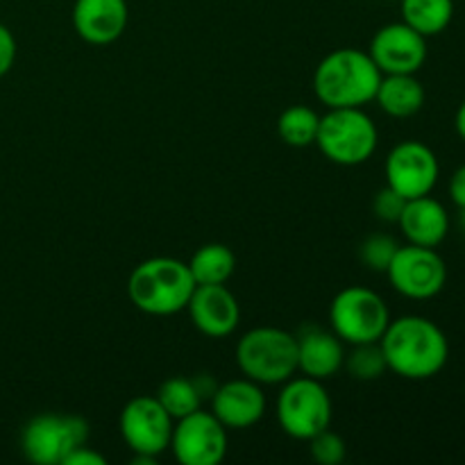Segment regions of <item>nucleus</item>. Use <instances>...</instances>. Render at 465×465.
<instances>
[{
  "mask_svg": "<svg viewBox=\"0 0 465 465\" xmlns=\"http://www.w3.org/2000/svg\"><path fill=\"white\" fill-rule=\"evenodd\" d=\"M389 371L404 380H431L450 359L445 331L425 316H402L389 322L380 341Z\"/></svg>",
  "mask_w": 465,
  "mask_h": 465,
  "instance_id": "nucleus-1",
  "label": "nucleus"
},
{
  "mask_svg": "<svg viewBox=\"0 0 465 465\" xmlns=\"http://www.w3.org/2000/svg\"><path fill=\"white\" fill-rule=\"evenodd\" d=\"M384 73L372 57L357 48H339L327 54L313 73L316 98L330 109L366 107L380 89Z\"/></svg>",
  "mask_w": 465,
  "mask_h": 465,
  "instance_id": "nucleus-2",
  "label": "nucleus"
},
{
  "mask_svg": "<svg viewBox=\"0 0 465 465\" xmlns=\"http://www.w3.org/2000/svg\"><path fill=\"white\" fill-rule=\"evenodd\" d=\"M189 263L173 257H154L141 262L127 282L132 304L150 316H171L184 312L195 291Z\"/></svg>",
  "mask_w": 465,
  "mask_h": 465,
  "instance_id": "nucleus-3",
  "label": "nucleus"
},
{
  "mask_svg": "<svg viewBox=\"0 0 465 465\" xmlns=\"http://www.w3.org/2000/svg\"><path fill=\"white\" fill-rule=\"evenodd\" d=\"M236 363L257 384H284L298 372V341L280 327H254L241 336Z\"/></svg>",
  "mask_w": 465,
  "mask_h": 465,
  "instance_id": "nucleus-4",
  "label": "nucleus"
},
{
  "mask_svg": "<svg viewBox=\"0 0 465 465\" xmlns=\"http://www.w3.org/2000/svg\"><path fill=\"white\" fill-rule=\"evenodd\" d=\"M380 132L363 107L330 109L321 116L316 145L330 162L339 166H357L375 154Z\"/></svg>",
  "mask_w": 465,
  "mask_h": 465,
  "instance_id": "nucleus-5",
  "label": "nucleus"
},
{
  "mask_svg": "<svg viewBox=\"0 0 465 465\" xmlns=\"http://www.w3.org/2000/svg\"><path fill=\"white\" fill-rule=\"evenodd\" d=\"M277 422L282 431L295 440H309L331 422V398L321 380L298 377L286 380L277 395Z\"/></svg>",
  "mask_w": 465,
  "mask_h": 465,
  "instance_id": "nucleus-6",
  "label": "nucleus"
},
{
  "mask_svg": "<svg viewBox=\"0 0 465 465\" xmlns=\"http://www.w3.org/2000/svg\"><path fill=\"white\" fill-rule=\"evenodd\" d=\"M330 322L331 331L343 343H377L389 327L391 312L377 291L366 286H348L331 300Z\"/></svg>",
  "mask_w": 465,
  "mask_h": 465,
  "instance_id": "nucleus-7",
  "label": "nucleus"
},
{
  "mask_svg": "<svg viewBox=\"0 0 465 465\" xmlns=\"http://www.w3.org/2000/svg\"><path fill=\"white\" fill-rule=\"evenodd\" d=\"M89 440V422L80 416L41 413L21 431V450L36 465H62L75 448Z\"/></svg>",
  "mask_w": 465,
  "mask_h": 465,
  "instance_id": "nucleus-8",
  "label": "nucleus"
},
{
  "mask_svg": "<svg viewBox=\"0 0 465 465\" xmlns=\"http://www.w3.org/2000/svg\"><path fill=\"white\" fill-rule=\"evenodd\" d=\"M391 286L409 300H431L445 289L448 266L436 248L422 245H400L386 271Z\"/></svg>",
  "mask_w": 465,
  "mask_h": 465,
  "instance_id": "nucleus-9",
  "label": "nucleus"
},
{
  "mask_svg": "<svg viewBox=\"0 0 465 465\" xmlns=\"http://www.w3.org/2000/svg\"><path fill=\"white\" fill-rule=\"evenodd\" d=\"M121 436L134 454L157 459L171 448L175 420L168 416L157 395H141L130 400L121 411Z\"/></svg>",
  "mask_w": 465,
  "mask_h": 465,
  "instance_id": "nucleus-10",
  "label": "nucleus"
},
{
  "mask_svg": "<svg viewBox=\"0 0 465 465\" xmlns=\"http://www.w3.org/2000/svg\"><path fill=\"white\" fill-rule=\"evenodd\" d=\"M386 184L407 200L430 195L439 184L440 163L434 150L416 139L402 141L389 153L384 163Z\"/></svg>",
  "mask_w": 465,
  "mask_h": 465,
  "instance_id": "nucleus-11",
  "label": "nucleus"
},
{
  "mask_svg": "<svg viewBox=\"0 0 465 465\" xmlns=\"http://www.w3.org/2000/svg\"><path fill=\"white\" fill-rule=\"evenodd\" d=\"M171 450L182 465H218L227 454V430L212 411L198 409L175 420Z\"/></svg>",
  "mask_w": 465,
  "mask_h": 465,
  "instance_id": "nucleus-12",
  "label": "nucleus"
},
{
  "mask_svg": "<svg viewBox=\"0 0 465 465\" xmlns=\"http://www.w3.org/2000/svg\"><path fill=\"white\" fill-rule=\"evenodd\" d=\"M368 54L384 75H416L427 62V36L404 21L389 23L375 32Z\"/></svg>",
  "mask_w": 465,
  "mask_h": 465,
  "instance_id": "nucleus-13",
  "label": "nucleus"
},
{
  "mask_svg": "<svg viewBox=\"0 0 465 465\" xmlns=\"http://www.w3.org/2000/svg\"><path fill=\"white\" fill-rule=\"evenodd\" d=\"M191 322L209 339H225L239 327L241 307L236 295L225 284H198L189 304Z\"/></svg>",
  "mask_w": 465,
  "mask_h": 465,
  "instance_id": "nucleus-14",
  "label": "nucleus"
},
{
  "mask_svg": "<svg viewBox=\"0 0 465 465\" xmlns=\"http://www.w3.org/2000/svg\"><path fill=\"white\" fill-rule=\"evenodd\" d=\"M209 402H212V413L225 430H248L257 425L266 413V395L262 384L248 377L221 384Z\"/></svg>",
  "mask_w": 465,
  "mask_h": 465,
  "instance_id": "nucleus-15",
  "label": "nucleus"
},
{
  "mask_svg": "<svg viewBox=\"0 0 465 465\" xmlns=\"http://www.w3.org/2000/svg\"><path fill=\"white\" fill-rule=\"evenodd\" d=\"M127 18V0H75L73 5V27L86 44H114L125 32Z\"/></svg>",
  "mask_w": 465,
  "mask_h": 465,
  "instance_id": "nucleus-16",
  "label": "nucleus"
},
{
  "mask_svg": "<svg viewBox=\"0 0 465 465\" xmlns=\"http://www.w3.org/2000/svg\"><path fill=\"white\" fill-rule=\"evenodd\" d=\"M298 341V371L313 380H330L343 368V341L318 325H309L295 336Z\"/></svg>",
  "mask_w": 465,
  "mask_h": 465,
  "instance_id": "nucleus-17",
  "label": "nucleus"
},
{
  "mask_svg": "<svg viewBox=\"0 0 465 465\" xmlns=\"http://www.w3.org/2000/svg\"><path fill=\"white\" fill-rule=\"evenodd\" d=\"M398 225L409 243L439 248L450 234V213L440 200L431 198V193L420 195V198L407 200Z\"/></svg>",
  "mask_w": 465,
  "mask_h": 465,
  "instance_id": "nucleus-18",
  "label": "nucleus"
},
{
  "mask_svg": "<svg viewBox=\"0 0 465 465\" xmlns=\"http://www.w3.org/2000/svg\"><path fill=\"white\" fill-rule=\"evenodd\" d=\"M425 86L416 75H384L377 89L375 100L380 103L381 112L393 118H411L425 104Z\"/></svg>",
  "mask_w": 465,
  "mask_h": 465,
  "instance_id": "nucleus-19",
  "label": "nucleus"
},
{
  "mask_svg": "<svg viewBox=\"0 0 465 465\" xmlns=\"http://www.w3.org/2000/svg\"><path fill=\"white\" fill-rule=\"evenodd\" d=\"M452 18L454 0H402V21L427 39L448 30Z\"/></svg>",
  "mask_w": 465,
  "mask_h": 465,
  "instance_id": "nucleus-20",
  "label": "nucleus"
},
{
  "mask_svg": "<svg viewBox=\"0 0 465 465\" xmlns=\"http://www.w3.org/2000/svg\"><path fill=\"white\" fill-rule=\"evenodd\" d=\"M234 252L223 243L203 245L189 262L195 284H225L234 275Z\"/></svg>",
  "mask_w": 465,
  "mask_h": 465,
  "instance_id": "nucleus-21",
  "label": "nucleus"
},
{
  "mask_svg": "<svg viewBox=\"0 0 465 465\" xmlns=\"http://www.w3.org/2000/svg\"><path fill=\"white\" fill-rule=\"evenodd\" d=\"M318 127H321V116L307 104H293L277 118V134L293 148H307L316 143Z\"/></svg>",
  "mask_w": 465,
  "mask_h": 465,
  "instance_id": "nucleus-22",
  "label": "nucleus"
},
{
  "mask_svg": "<svg viewBox=\"0 0 465 465\" xmlns=\"http://www.w3.org/2000/svg\"><path fill=\"white\" fill-rule=\"evenodd\" d=\"M157 400L173 420H180V418L189 416L203 407V398L198 395L193 380H189V377H168L159 386Z\"/></svg>",
  "mask_w": 465,
  "mask_h": 465,
  "instance_id": "nucleus-23",
  "label": "nucleus"
},
{
  "mask_svg": "<svg viewBox=\"0 0 465 465\" xmlns=\"http://www.w3.org/2000/svg\"><path fill=\"white\" fill-rule=\"evenodd\" d=\"M343 366L348 375L359 381H375L389 371V363H386L380 341L377 343L352 345V352L345 354Z\"/></svg>",
  "mask_w": 465,
  "mask_h": 465,
  "instance_id": "nucleus-24",
  "label": "nucleus"
},
{
  "mask_svg": "<svg viewBox=\"0 0 465 465\" xmlns=\"http://www.w3.org/2000/svg\"><path fill=\"white\" fill-rule=\"evenodd\" d=\"M398 248L400 243L395 241V236L384 234V232H375V234L366 236L363 243L359 245V259H361L368 271L384 272L386 275Z\"/></svg>",
  "mask_w": 465,
  "mask_h": 465,
  "instance_id": "nucleus-25",
  "label": "nucleus"
},
{
  "mask_svg": "<svg viewBox=\"0 0 465 465\" xmlns=\"http://www.w3.org/2000/svg\"><path fill=\"white\" fill-rule=\"evenodd\" d=\"M309 450H312L313 461L321 465H339L345 461V454H348L345 440L334 431H330V427L309 439Z\"/></svg>",
  "mask_w": 465,
  "mask_h": 465,
  "instance_id": "nucleus-26",
  "label": "nucleus"
},
{
  "mask_svg": "<svg viewBox=\"0 0 465 465\" xmlns=\"http://www.w3.org/2000/svg\"><path fill=\"white\" fill-rule=\"evenodd\" d=\"M404 204H407V198L386 184L384 189L377 191V195L372 198V212H375V216L380 218L381 223H398L404 212Z\"/></svg>",
  "mask_w": 465,
  "mask_h": 465,
  "instance_id": "nucleus-27",
  "label": "nucleus"
},
{
  "mask_svg": "<svg viewBox=\"0 0 465 465\" xmlns=\"http://www.w3.org/2000/svg\"><path fill=\"white\" fill-rule=\"evenodd\" d=\"M14 59H16V39L12 30L0 23V77L12 71Z\"/></svg>",
  "mask_w": 465,
  "mask_h": 465,
  "instance_id": "nucleus-28",
  "label": "nucleus"
},
{
  "mask_svg": "<svg viewBox=\"0 0 465 465\" xmlns=\"http://www.w3.org/2000/svg\"><path fill=\"white\" fill-rule=\"evenodd\" d=\"M62 465H107V459H104L103 454L94 452L91 448H86L84 443L80 445V448L73 450V452L64 459Z\"/></svg>",
  "mask_w": 465,
  "mask_h": 465,
  "instance_id": "nucleus-29",
  "label": "nucleus"
},
{
  "mask_svg": "<svg viewBox=\"0 0 465 465\" xmlns=\"http://www.w3.org/2000/svg\"><path fill=\"white\" fill-rule=\"evenodd\" d=\"M450 198L459 209H465V163L450 177Z\"/></svg>",
  "mask_w": 465,
  "mask_h": 465,
  "instance_id": "nucleus-30",
  "label": "nucleus"
},
{
  "mask_svg": "<svg viewBox=\"0 0 465 465\" xmlns=\"http://www.w3.org/2000/svg\"><path fill=\"white\" fill-rule=\"evenodd\" d=\"M191 380H193L195 391H198V395H200V398H203V402H204V400H212L213 398V393H216L218 384H216V380H213L212 375H207V372H200V375L191 377Z\"/></svg>",
  "mask_w": 465,
  "mask_h": 465,
  "instance_id": "nucleus-31",
  "label": "nucleus"
},
{
  "mask_svg": "<svg viewBox=\"0 0 465 465\" xmlns=\"http://www.w3.org/2000/svg\"><path fill=\"white\" fill-rule=\"evenodd\" d=\"M454 127H457V134L461 136V141H465V100L459 104L457 116H454Z\"/></svg>",
  "mask_w": 465,
  "mask_h": 465,
  "instance_id": "nucleus-32",
  "label": "nucleus"
},
{
  "mask_svg": "<svg viewBox=\"0 0 465 465\" xmlns=\"http://www.w3.org/2000/svg\"><path fill=\"white\" fill-rule=\"evenodd\" d=\"M459 225H461V232L465 234V209H461V213H459Z\"/></svg>",
  "mask_w": 465,
  "mask_h": 465,
  "instance_id": "nucleus-33",
  "label": "nucleus"
}]
</instances>
